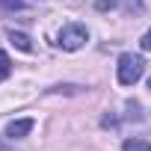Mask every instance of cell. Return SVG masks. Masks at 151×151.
Here are the masks:
<instances>
[{"label":"cell","mask_w":151,"mask_h":151,"mask_svg":"<svg viewBox=\"0 0 151 151\" xmlns=\"http://www.w3.org/2000/svg\"><path fill=\"white\" fill-rule=\"evenodd\" d=\"M9 74H12V59L6 50H0V80H6Z\"/></svg>","instance_id":"8992f818"},{"label":"cell","mask_w":151,"mask_h":151,"mask_svg":"<svg viewBox=\"0 0 151 151\" xmlns=\"http://www.w3.org/2000/svg\"><path fill=\"white\" fill-rule=\"evenodd\" d=\"M148 89H151V77H148Z\"/></svg>","instance_id":"9c48e42d"},{"label":"cell","mask_w":151,"mask_h":151,"mask_svg":"<svg viewBox=\"0 0 151 151\" xmlns=\"http://www.w3.org/2000/svg\"><path fill=\"white\" fill-rule=\"evenodd\" d=\"M9 39H12V45H15L18 50H33V42H30V36H24V33H15V30H9Z\"/></svg>","instance_id":"5b68a950"},{"label":"cell","mask_w":151,"mask_h":151,"mask_svg":"<svg viewBox=\"0 0 151 151\" xmlns=\"http://www.w3.org/2000/svg\"><path fill=\"white\" fill-rule=\"evenodd\" d=\"M145 74V59L139 53H122L119 56V83L122 86H133Z\"/></svg>","instance_id":"6da1fadb"},{"label":"cell","mask_w":151,"mask_h":151,"mask_svg":"<svg viewBox=\"0 0 151 151\" xmlns=\"http://www.w3.org/2000/svg\"><path fill=\"white\" fill-rule=\"evenodd\" d=\"M142 47H145V50H151V30L142 36Z\"/></svg>","instance_id":"ba28073f"},{"label":"cell","mask_w":151,"mask_h":151,"mask_svg":"<svg viewBox=\"0 0 151 151\" xmlns=\"http://www.w3.org/2000/svg\"><path fill=\"white\" fill-rule=\"evenodd\" d=\"M33 130V119H15L6 124V139H21Z\"/></svg>","instance_id":"3957f363"},{"label":"cell","mask_w":151,"mask_h":151,"mask_svg":"<svg viewBox=\"0 0 151 151\" xmlns=\"http://www.w3.org/2000/svg\"><path fill=\"white\" fill-rule=\"evenodd\" d=\"M3 9H24V0H0Z\"/></svg>","instance_id":"52a82bcc"},{"label":"cell","mask_w":151,"mask_h":151,"mask_svg":"<svg viewBox=\"0 0 151 151\" xmlns=\"http://www.w3.org/2000/svg\"><path fill=\"white\" fill-rule=\"evenodd\" d=\"M86 42H89V30L83 24H65L59 30V36H56V45L62 50H80Z\"/></svg>","instance_id":"7a4b0ae2"},{"label":"cell","mask_w":151,"mask_h":151,"mask_svg":"<svg viewBox=\"0 0 151 151\" xmlns=\"http://www.w3.org/2000/svg\"><path fill=\"white\" fill-rule=\"evenodd\" d=\"M122 151H151V142H148V139H139V136H133V139H124Z\"/></svg>","instance_id":"277c9868"}]
</instances>
